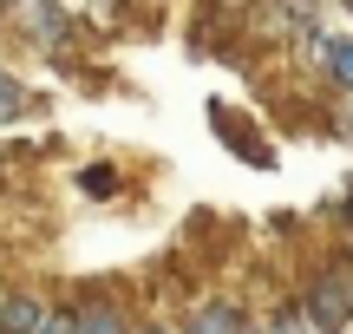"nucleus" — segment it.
<instances>
[{
    "label": "nucleus",
    "mask_w": 353,
    "mask_h": 334,
    "mask_svg": "<svg viewBox=\"0 0 353 334\" xmlns=\"http://www.w3.org/2000/svg\"><path fill=\"white\" fill-rule=\"evenodd\" d=\"M138 334H164V328H138Z\"/></svg>",
    "instance_id": "9d476101"
},
{
    "label": "nucleus",
    "mask_w": 353,
    "mask_h": 334,
    "mask_svg": "<svg viewBox=\"0 0 353 334\" xmlns=\"http://www.w3.org/2000/svg\"><path fill=\"white\" fill-rule=\"evenodd\" d=\"M347 315H353V288H347V269H334V275H321L314 295H307V328L314 334H341Z\"/></svg>",
    "instance_id": "f257e3e1"
},
{
    "label": "nucleus",
    "mask_w": 353,
    "mask_h": 334,
    "mask_svg": "<svg viewBox=\"0 0 353 334\" xmlns=\"http://www.w3.org/2000/svg\"><path fill=\"white\" fill-rule=\"evenodd\" d=\"M190 334H236V308H229V302H210V308H196Z\"/></svg>",
    "instance_id": "39448f33"
},
{
    "label": "nucleus",
    "mask_w": 353,
    "mask_h": 334,
    "mask_svg": "<svg viewBox=\"0 0 353 334\" xmlns=\"http://www.w3.org/2000/svg\"><path fill=\"white\" fill-rule=\"evenodd\" d=\"M72 334H131V328H125V315H118V308H105V302H99V308H79L72 315Z\"/></svg>",
    "instance_id": "20e7f679"
},
{
    "label": "nucleus",
    "mask_w": 353,
    "mask_h": 334,
    "mask_svg": "<svg viewBox=\"0 0 353 334\" xmlns=\"http://www.w3.org/2000/svg\"><path fill=\"white\" fill-rule=\"evenodd\" d=\"M347 288H353V269H347Z\"/></svg>",
    "instance_id": "9b49d317"
},
{
    "label": "nucleus",
    "mask_w": 353,
    "mask_h": 334,
    "mask_svg": "<svg viewBox=\"0 0 353 334\" xmlns=\"http://www.w3.org/2000/svg\"><path fill=\"white\" fill-rule=\"evenodd\" d=\"M20 112H26V86H20V79H7V72H0V125H13Z\"/></svg>",
    "instance_id": "0eeeda50"
},
{
    "label": "nucleus",
    "mask_w": 353,
    "mask_h": 334,
    "mask_svg": "<svg viewBox=\"0 0 353 334\" xmlns=\"http://www.w3.org/2000/svg\"><path fill=\"white\" fill-rule=\"evenodd\" d=\"M275 334H314V328H307V315H281Z\"/></svg>",
    "instance_id": "6e6552de"
},
{
    "label": "nucleus",
    "mask_w": 353,
    "mask_h": 334,
    "mask_svg": "<svg viewBox=\"0 0 353 334\" xmlns=\"http://www.w3.org/2000/svg\"><path fill=\"white\" fill-rule=\"evenodd\" d=\"M20 26L39 39V46H65V33H72V26H65V13L52 7V0H20Z\"/></svg>",
    "instance_id": "f03ea898"
},
{
    "label": "nucleus",
    "mask_w": 353,
    "mask_h": 334,
    "mask_svg": "<svg viewBox=\"0 0 353 334\" xmlns=\"http://www.w3.org/2000/svg\"><path fill=\"white\" fill-rule=\"evenodd\" d=\"M39 334H72V322H65L59 308H46V322H39Z\"/></svg>",
    "instance_id": "1a4fd4ad"
},
{
    "label": "nucleus",
    "mask_w": 353,
    "mask_h": 334,
    "mask_svg": "<svg viewBox=\"0 0 353 334\" xmlns=\"http://www.w3.org/2000/svg\"><path fill=\"white\" fill-rule=\"evenodd\" d=\"M39 322H46V302H33V295L0 302V334H39Z\"/></svg>",
    "instance_id": "7ed1b4c3"
},
{
    "label": "nucleus",
    "mask_w": 353,
    "mask_h": 334,
    "mask_svg": "<svg viewBox=\"0 0 353 334\" xmlns=\"http://www.w3.org/2000/svg\"><path fill=\"white\" fill-rule=\"evenodd\" d=\"M321 59H327V72L353 92V39H327V46H321Z\"/></svg>",
    "instance_id": "423d86ee"
}]
</instances>
